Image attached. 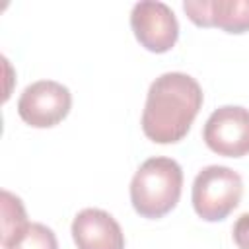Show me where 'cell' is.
Here are the masks:
<instances>
[{
  "label": "cell",
  "mask_w": 249,
  "mask_h": 249,
  "mask_svg": "<svg viewBox=\"0 0 249 249\" xmlns=\"http://www.w3.org/2000/svg\"><path fill=\"white\" fill-rule=\"evenodd\" d=\"M72 239L78 249H124L119 222L101 208H84L72 220Z\"/></svg>",
  "instance_id": "8"
},
{
  "label": "cell",
  "mask_w": 249,
  "mask_h": 249,
  "mask_svg": "<svg viewBox=\"0 0 249 249\" xmlns=\"http://www.w3.org/2000/svg\"><path fill=\"white\" fill-rule=\"evenodd\" d=\"M72 107V93L54 80L29 84L18 99V115L35 128H51L66 119Z\"/></svg>",
  "instance_id": "4"
},
{
  "label": "cell",
  "mask_w": 249,
  "mask_h": 249,
  "mask_svg": "<svg viewBox=\"0 0 249 249\" xmlns=\"http://www.w3.org/2000/svg\"><path fill=\"white\" fill-rule=\"evenodd\" d=\"M2 247L4 249H58V241L54 231L45 224L27 222Z\"/></svg>",
  "instance_id": "9"
},
{
  "label": "cell",
  "mask_w": 249,
  "mask_h": 249,
  "mask_svg": "<svg viewBox=\"0 0 249 249\" xmlns=\"http://www.w3.org/2000/svg\"><path fill=\"white\" fill-rule=\"evenodd\" d=\"M200 84L185 72H165L148 89L142 130L158 144H173L187 136L202 107Z\"/></svg>",
  "instance_id": "1"
},
{
  "label": "cell",
  "mask_w": 249,
  "mask_h": 249,
  "mask_svg": "<svg viewBox=\"0 0 249 249\" xmlns=\"http://www.w3.org/2000/svg\"><path fill=\"white\" fill-rule=\"evenodd\" d=\"M183 189L181 165L163 156L146 160L130 181V202L136 214L148 220H158L171 212Z\"/></svg>",
  "instance_id": "2"
},
{
  "label": "cell",
  "mask_w": 249,
  "mask_h": 249,
  "mask_svg": "<svg viewBox=\"0 0 249 249\" xmlns=\"http://www.w3.org/2000/svg\"><path fill=\"white\" fill-rule=\"evenodd\" d=\"M0 206H2V235H0V241L4 245L14 233H18L27 224V216H25V208H23L21 198L12 195L10 191L0 193Z\"/></svg>",
  "instance_id": "10"
},
{
  "label": "cell",
  "mask_w": 249,
  "mask_h": 249,
  "mask_svg": "<svg viewBox=\"0 0 249 249\" xmlns=\"http://www.w3.org/2000/svg\"><path fill=\"white\" fill-rule=\"evenodd\" d=\"M241 195L243 181L237 171L226 165H208L196 173L191 200L202 220L220 222L237 208Z\"/></svg>",
  "instance_id": "3"
},
{
  "label": "cell",
  "mask_w": 249,
  "mask_h": 249,
  "mask_svg": "<svg viewBox=\"0 0 249 249\" xmlns=\"http://www.w3.org/2000/svg\"><path fill=\"white\" fill-rule=\"evenodd\" d=\"M130 27L138 43L150 53H167L179 39L173 10L160 0H142L132 6Z\"/></svg>",
  "instance_id": "6"
},
{
  "label": "cell",
  "mask_w": 249,
  "mask_h": 249,
  "mask_svg": "<svg viewBox=\"0 0 249 249\" xmlns=\"http://www.w3.org/2000/svg\"><path fill=\"white\" fill-rule=\"evenodd\" d=\"M183 10L198 27H218L226 33L249 31V0H185Z\"/></svg>",
  "instance_id": "7"
},
{
  "label": "cell",
  "mask_w": 249,
  "mask_h": 249,
  "mask_svg": "<svg viewBox=\"0 0 249 249\" xmlns=\"http://www.w3.org/2000/svg\"><path fill=\"white\" fill-rule=\"evenodd\" d=\"M202 138L206 146L226 158H243L249 154V109L224 105L212 111L204 123Z\"/></svg>",
  "instance_id": "5"
},
{
  "label": "cell",
  "mask_w": 249,
  "mask_h": 249,
  "mask_svg": "<svg viewBox=\"0 0 249 249\" xmlns=\"http://www.w3.org/2000/svg\"><path fill=\"white\" fill-rule=\"evenodd\" d=\"M233 241L237 249H249V214H241L233 224Z\"/></svg>",
  "instance_id": "11"
}]
</instances>
